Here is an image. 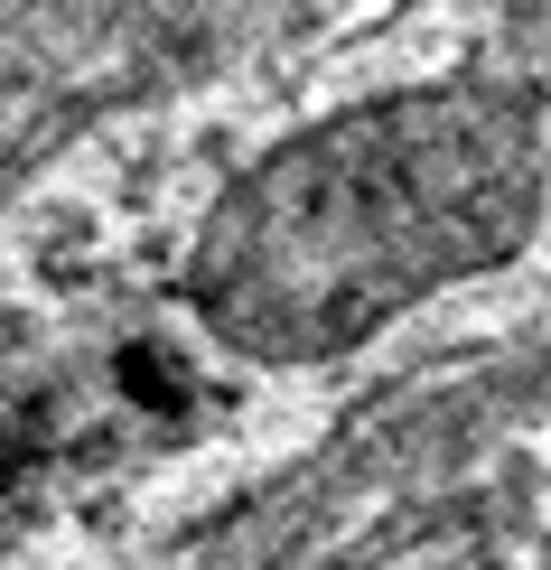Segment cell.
<instances>
[{
	"instance_id": "6da1fadb",
	"label": "cell",
	"mask_w": 551,
	"mask_h": 570,
	"mask_svg": "<svg viewBox=\"0 0 551 570\" xmlns=\"http://www.w3.org/2000/svg\"><path fill=\"white\" fill-rule=\"evenodd\" d=\"M533 131L505 94H393L299 131L215 206L197 308L253 355H337L523 234Z\"/></svg>"
},
{
	"instance_id": "7a4b0ae2",
	"label": "cell",
	"mask_w": 551,
	"mask_h": 570,
	"mask_svg": "<svg viewBox=\"0 0 551 570\" xmlns=\"http://www.w3.org/2000/svg\"><path fill=\"white\" fill-rule=\"evenodd\" d=\"M514 10H523V38H533V57L551 66V0H514Z\"/></svg>"
}]
</instances>
